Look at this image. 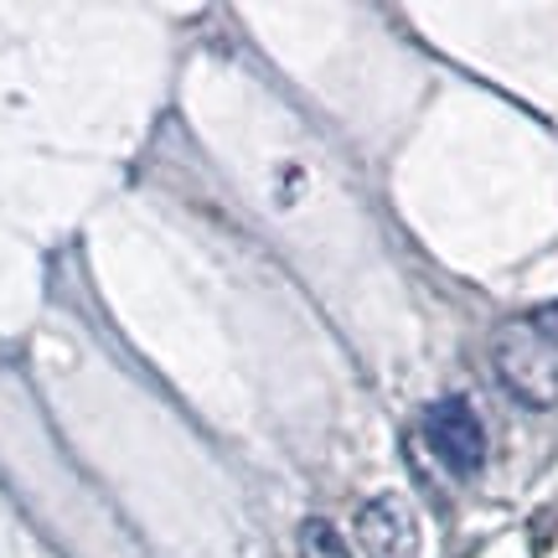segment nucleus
<instances>
[{
  "mask_svg": "<svg viewBox=\"0 0 558 558\" xmlns=\"http://www.w3.org/2000/svg\"><path fill=\"white\" fill-rule=\"evenodd\" d=\"M497 378L533 409L558 403V300L497 331Z\"/></svg>",
  "mask_w": 558,
  "mask_h": 558,
  "instance_id": "1",
  "label": "nucleus"
},
{
  "mask_svg": "<svg viewBox=\"0 0 558 558\" xmlns=\"http://www.w3.org/2000/svg\"><path fill=\"white\" fill-rule=\"evenodd\" d=\"M424 439L456 476H476L486 460V429L465 399H435L424 409Z\"/></svg>",
  "mask_w": 558,
  "mask_h": 558,
  "instance_id": "2",
  "label": "nucleus"
},
{
  "mask_svg": "<svg viewBox=\"0 0 558 558\" xmlns=\"http://www.w3.org/2000/svg\"><path fill=\"white\" fill-rule=\"evenodd\" d=\"M357 543L367 558H418V518L399 492H383L357 512Z\"/></svg>",
  "mask_w": 558,
  "mask_h": 558,
  "instance_id": "3",
  "label": "nucleus"
},
{
  "mask_svg": "<svg viewBox=\"0 0 558 558\" xmlns=\"http://www.w3.org/2000/svg\"><path fill=\"white\" fill-rule=\"evenodd\" d=\"M300 558H352V554H347V543H341V533L331 522L311 518L300 527Z\"/></svg>",
  "mask_w": 558,
  "mask_h": 558,
  "instance_id": "4",
  "label": "nucleus"
}]
</instances>
